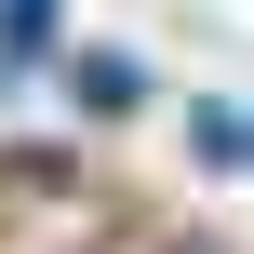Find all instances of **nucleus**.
<instances>
[{"label":"nucleus","mask_w":254,"mask_h":254,"mask_svg":"<svg viewBox=\"0 0 254 254\" xmlns=\"http://www.w3.org/2000/svg\"><path fill=\"white\" fill-rule=\"evenodd\" d=\"M188 161H201V174H254V107L241 94H201V107H188Z\"/></svg>","instance_id":"obj_1"},{"label":"nucleus","mask_w":254,"mask_h":254,"mask_svg":"<svg viewBox=\"0 0 254 254\" xmlns=\"http://www.w3.org/2000/svg\"><path fill=\"white\" fill-rule=\"evenodd\" d=\"M67 54V0H0V67L27 80V67H54Z\"/></svg>","instance_id":"obj_2"},{"label":"nucleus","mask_w":254,"mask_h":254,"mask_svg":"<svg viewBox=\"0 0 254 254\" xmlns=\"http://www.w3.org/2000/svg\"><path fill=\"white\" fill-rule=\"evenodd\" d=\"M67 94H80L94 121H121V107H147V67H134V54H80V67H67Z\"/></svg>","instance_id":"obj_3"},{"label":"nucleus","mask_w":254,"mask_h":254,"mask_svg":"<svg viewBox=\"0 0 254 254\" xmlns=\"http://www.w3.org/2000/svg\"><path fill=\"white\" fill-rule=\"evenodd\" d=\"M161 254H214V241H161Z\"/></svg>","instance_id":"obj_4"}]
</instances>
